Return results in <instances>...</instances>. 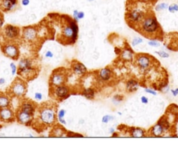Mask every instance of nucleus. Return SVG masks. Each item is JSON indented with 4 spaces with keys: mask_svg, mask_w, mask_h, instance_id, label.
I'll list each match as a JSON object with an SVG mask.
<instances>
[{
    "mask_svg": "<svg viewBox=\"0 0 178 160\" xmlns=\"http://www.w3.org/2000/svg\"><path fill=\"white\" fill-rule=\"evenodd\" d=\"M58 105L52 101H47L38 105L31 127L38 133L52 127L57 120Z\"/></svg>",
    "mask_w": 178,
    "mask_h": 160,
    "instance_id": "nucleus-1",
    "label": "nucleus"
},
{
    "mask_svg": "<svg viewBox=\"0 0 178 160\" xmlns=\"http://www.w3.org/2000/svg\"><path fill=\"white\" fill-rule=\"evenodd\" d=\"M57 41L63 45H73L78 36L79 28L75 20L66 15L60 16Z\"/></svg>",
    "mask_w": 178,
    "mask_h": 160,
    "instance_id": "nucleus-2",
    "label": "nucleus"
},
{
    "mask_svg": "<svg viewBox=\"0 0 178 160\" xmlns=\"http://www.w3.org/2000/svg\"><path fill=\"white\" fill-rule=\"evenodd\" d=\"M136 29L149 38H157L162 32L155 14L150 11L148 12Z\"/></svg>",
    "mask_w": 178,
    "mask_h": 160,
    "instance_id": "nucleus-3",
    "label": "nucleus"
},
{
    "mask_svg": "<svg viewBox=\"0 0 178 160\" xmlns=\"http://www.w3.org/2000/svg\"><path fill=\"white\" fill-rule=\"evenodd\" d=\"M17 73L21 78L29 82L38 77L40 73V68L34 59L24 57L20 60Z\"/></svg>",
    "mask_w": 178,
    "mask_h": 160,
    "instance_id": "nucleus-4",
    "label": "nucleus"
},
{
    "mask_svg": "<svg viewBox=\"0 0 178 160\" xmlns=\"http://www.w3.org/2000/svg\"><path fill=\"white\" fill-rule=\"evenodd\" d=\"M27 89H28V84L27 81L20 77H17L10 85L6 93L12 98H16L21 99L26 95Z\"/></svg>",
    "mask_w": 178,
    "mask_h": 160,
    "instance_id": "nucleus-5",
    "label": "nucleus"
},
{
    "mask_svg": "<svg viewBox=\"0 0 178 160\" xmlns=\"http://www.w3.org/2000/svg\"><path fill=\"white\" fill-rule=\"evenodd\" d=\"M70 70L61 67L54 70L49 79V87H59L66 84L70 76Z\"/></svg>",
    "mask_w": 178,
    "mask_h": 160,
    "instance_id": "nucleus-6",
    "label": "nucleus"
},
{
    "mask_svg": "<svg viewBox=\"0 0 178 160\" xmlns=\"http://www.w3.org/2000/svg\"><path fill=\"white\" fill-rule=\"evenodd\" d=\"M147 13L148 12H145L144 10L138 8V6H134L132 8L129 7L128 12L126 13V20L130 27L136 29Z\"/></svg>",
    "mask_w": 178,
    "mask_h": 160,
    "instance_id": "nucleus-7",
    "label": "nucleus"
},
{
    "mask_svg": "<svg viewBox=\"0 0 178 160\" xmlns=\"http://www.w3.org/2000/svg\"><path fill=\"white\" fill-rule=\"evenodd\" d=\"M49 97L52 99L58 101V102H61L70 97L71 89L68 85L64 84L59 86V87H49Z\"/></svg>",
    "mask_w": 178,
    "mask_h": 160,
    "instance_id": "nucleus-8",
    "label": "nucleus"
},
{
    "mask_svg": "<svg viewBox=\"0 0 178 160\" xmlns=\"http://www.w3.org/2000/svg\"><path fill=\"white\" fill-rule=\"evenodd\" d=\"M22 39L24 43L34 44L40 39V30L38 27L29 26L24 27L22 31Z\"/></svg>",
    "mask_w": 178,
    "mask_h": 160,
    "instance_id": "nucleus-9",
    "label": "nucleus"
},
{
    "mask_svg": "<svg viewBox=\"0 0 178 160\" xmlns=\"http://www.w3.org/2000/svg\"><path fill=\"white\" fill-rule=\"evenodd\" d=\"M2 51L5 56L13 60H18L20 57L19 47L14 42L5 43L2 46Z\"/></svg>",
    "mask_w": 178,
    "mask_h": 160,
    "instance_id": "nucleus-10",
    "label": "nucleus"
},
{
    "mask_svg": "<svg viewBox=\"0 0 178 160\" xmlns=\"http://www.w3.org/2000/svg\"><path fill=\"white\" fill-rule=\"evenodd\" d=\"M3 36L6 43L16 41L20 36V29L12 24H7L3 29Z\"/></svg>",
    "mask_w": 178,
    "mask_h": 160,
    "instance_id": "nucleus-11",
    "label": "nucleus"
},
{
    "mask_svg": "<svg viewBox=\"0 0 178 160\" xmlns=\"http://www.w3.org/2000/svg\"><path fill=\"white\" fill-rule=\"evenodd\" d=\"M20 103L18 107V109H20L28 114L35 116V113L37 107H38V104L36 103L34 101L27 99V98H21Z\"/></svg>",
    "mask_w": 178,
    "mask_h": 160,
    "instance_id": "nucleus-12",
    "label": "nucleus"
},
{
    "mask_svg": "<svg viewBox=\"0 0 178 160\" xmlns=\"http://www.w3.org/2000/svg\"><path fill=\"white\" fill-rule=\"evenodd\" d=\"M16 120L22 125L31 126L34 119V116L17 109L16 111Z\"/></svg>",
    "mask_w": 178,
    "mask_h": 160,
    "instance_id": "nucleus-13",
    "label": "nucleus"
},
{
    "mask_svg": "<svg viewBox=\"0 0 178 160\" xmlns=\"http://www.w3.org/2000/svg\"><path fill=\"white\" fill-rule=\"evenodd\" d=\"M0 120L4 123H10L16 120V112H13L11 107L0 109Z\"/></svg>",
    "mask_w": 178,
    "mask_h": 160,
    "instance_id": "nucleus-14",
    "label": "nucleus"
},
{
    "mask_svg": "<svg viewBox=\"0 0 178 160\" xmlns=\"http://www.w3.org/2000/svg\"><path fill=\"white\" fill-rule=\"evenodd\" d=\"M70 70L77 77H84L88 72L86 66L83 63L77 60L71 61Z\"/></svg>",
    "mask_w": 178,
    "mask_h": 160,
    "instance_id": "nucleus-15",
    "label": "nucleus"
},
{
    "mask_svg": "<svg viewBox=\"0 0 178 160\" xmlns=\"http://www.w3.org/2000/svg\"><path fill=\"white\" fill-rule=\"evenodd\" d=\"M151 59L149 56L143 55H138L137 56V63L139 67L143 70H146L151 65Z\"/></svg>",
    "mask_w": 178,
    "mask_h": 160,
    "instance_id": "nucleus-16",
    "label": "nucleus"
},
{
    "mask_svg": "<svg viewBox=\"0 0 178 160\" xmlns=\"http://www.w3.org/2000/svg\"><path fill=\"white\" fill-rule=\"evenodd\" d=\"M68 132L66 131V130L62 126V125L56 123L52 126V129L51 130L49 137H62L64 136L67 137Z\"/></svg>",
    "mask_w": 178,
    "mask_h": 160,
    "instance_id": "nucleus-17",
    "label": "nucleus"
},
{
    "mask_svg": "<svg viewBox=\"0 0 178 160\" xmlns=\"http://www.w3.org/2000/svg\"><path fill=\"white\" fill-rule=\"evenodd\" d=\"M18 0H0V9L4 12L11 11L16 9Z\"/></svg>",
    "mask_w": 178,
    "mask_h": 160,
    "instance_id": "nucleus-18",
    "label": "nucleus"
},
{
    "mask_svg": "<svg viewBox=\"0 0 178 160\" xmlns=\"http://www.w3.org/2000/svg\"><path fill=\"white\" fill-rule=\"evenodd\" d=\"M98 77L102 82H108L112 77V71L109 68H105L98 71Z\"/></svg>",
    "mask_w": 178,
    "mask_h": 160,
    "instance_id": "nucleus-19",
    "label": "nucleus"
},
{
    "mask_svg": "<svg viewBox=\"0 0 178 160\" xmlns=\"http://www.w3.org/2000/svg\"><path fill=\"white\" fill-rule=\"evenodd\" d=\"M12 98L7 93L0 92V109L11 107Z\"/></svg>",
    "mask_w": 178,
    "mask_h": 160,
    "instance_id": "nucleus-20",
    "label": "nucleus"
},
{
    "mask_svg": "<svg viewBox=\"0 0 178 160\" xmlns=\"http://www.w3.org/2000/svg\"><path fill=\"white\" fill-rule=\"evenodd\" d=\"M120 55L122 59L125 61H131L133 59V52L130 48H125L123 51H121Z\"/></svg>",
    "mask_w": 178,
    "mask_h": 160,
    "instance_id": "nucleus-21",
    "label": "nucleus"
},
{
    "mask_svg": "<svg viewBox=\"0 0 178 160\" xmlns=\"http://www.w3.org/2000/svg\"><path fill=\"white\" fill-rule=\"evenodd\" d=\"M164 132V129L163 128L162 125H160L159 123H157V125H155V126H153L151 130L152 134L155 137L162 136Z\"/></svg>",
    "mask_w": 178,
    "mask_h": 160,
    "instance_id": "nucleus-22",
    "label": "nucleus"
},
{
    "mask_svg": "<svg viewBox=\"0 0 178 160\" xmlns=\"http://www.w3.org/2000/svg\"><path fill=\"white\" fill-rule=\"evenodd\" d=\"M81 94H82L85 98H87L88 100H92L95 97V90L92 88H85V89L83 90V91L81 92Z\"/></svg>",
    "mask_w": 178,
    "mask_h": 160,
    "instance_id": "nucleus-23",
    "label": "nucleus"
},
{
    "mask_svg": "<svg viewBox=\"0 0 178 160\" xmlns=\"http://www.w3.org/2000/svg\"><path fill=\"white\" fill-rule=\"evenodd\" d=\"M130 133L131 136L134 138L143 137L145 135V131L141 128H132Z\"/></svg>",
    "mask_w": 178,
    "mask_h": 160,
    "instance_id": "nucleus-24",
    "label": "nucleus"
},
{
    "mask_svg": "<svg viewBox=\"0 0 178 160\" xmlns=\"http://www.w3.org/2000/svg\"><path fill=\"white\" fill-rule=\"evenodd\" d=\"M138 86V82L132 80L128 81L127 85H126V88H127V90L129 92H134L137 89Z\"/></svg>",
    "mask_w": 178,
    "mask_h": 160,
    "instance_id": "nucleus-25",
    "label": "nucleus"
},
{
    "mask_svg": "<svg viewBox=\"0 0 178 160\" xmlns=\"http://www.w3.org/2000/svg\"><path fill=\"white\" fill-rule=\"evenodd\" d=\"M157 123H159L160 125H162L163 128L164 129V130H169L170 128V123L168 120V119H166V116L162 117V119L159 120V122H158Z\"/></svg>",
    "mask_w": 178,
    "mask_h": 160,
    "instance_id": "nucleus-26",
    "label": "nucleus"
},
{
    "mask_svg": "<svg viewBox=\"0 0 178 160\" xmlns=\"http://www.w3.org/2000/svg\"><path fill=\"white\" fill-rule=\"evenodd\" d=\"M65 115H66V111L64 109H61L58 112V114H57V118H58V120L59 121V123L63 125L66 124V120L65 119H64V116H65Z\"/></svg>",
    "mask_w": 178,
    "mask_h": 160,
    "instance_id": "nucleus-27",
    "label": "nucleus"
},
{
    "mask_svg": "<svg viewBox=\"0 0 178 160\" xmlns=\"http://www.w3.org/2000/svg\"><path fill=\"white\" fill-rule=\"evenodd\" d=\"M169 8V4L166 3H161L155 6V10L157 11H163V10H166Z\"/></svg>",
    "mask_w": 178,
    "mask_h": 160,
    "instance_id": "nucleus-28",
    "label": "nucleus"
},
{
    "mask_svg": "<svg viewBox=\"0 0 178 160\" xmlns=\"http://www.w3.org/2000/svg\"><path fill=\"white\" fill-rule=\"evenodd\" d=\"M169 11L170 12V13H175V12L178 11V5L176 4H173L169 6Z\"/></svg>",
    "mask_w": 178,
    "mask_h": 160,
    "instance_id": "nucleus-29",
    "label": "nucleus"
},
{
    "mask_svg": "<svg viewBox=\"0 0 178 160\" xmlns=\"http://www.w3.org/2000/svg\"><path fill=\"white\" fill-rule=\"evenodd\" d=\"M123 97L120 95H117L114 96V97H113V102L116 103V104L120 102L121 101H123Z\"/></svg>",
    "mask_w": 178,
    "mask_h": 160,
    "instance_id": "nucleus-30",
    "label": "nucleus"
},
{
    "mask_svg": "<svg viewBox=\"0 0 178 160\" xmlns=\"http://www.w3.org/2000/svg\"><path fill=\"white\" fill-rule=\"evenodd\" d=\"M142 42H143V39L142 38H138V37H137V38H134V40L132 41V45L133 46H136V45H138V44L141 43Z\"/></svg>",
    "mask_w": 178,
    "mask_h": 160,
    "instance_id": "nucleus-31",
    "label": "nucleus"
},
{
    "mask_svg": "<svg viewBox=\"0 0 178 160\" xmlns=\"http://www.w3.org/2000/svg\"><path fill=\"white\" fill-rule=\"evenodd\" d=\"M155 53H157L158 55L162 58H168L169 56V55L166 52H165L164 51H159V52H155Z\"/></svg>",
    "mask_w": 178,
    "mask_h": 160,
    "instance_id": "nucleus-32",
    "label": "nucleus"
},
{
    "mask_svg": "<svg viewBox=\"0 0 178 160\" xmlns=\"http://www.w3.org/2000/svg\"><path fill=\"white\" fill-rule=\"evenodd\" d=\"M113 117L111 116H105L102 118V122L105 123H107L109 121H110L111 120H113Z\"/></svg>",
    "mask_w": 178,
    "mask_h": 160,
    "instance_id": "nucleus-33",
    "label": "nucleus"
},
{
    "mask_svg": "<svg viewBox=\"0 0 178 160\" xmlns=\"http://www.w3.org/2000/svg\"><path fill=\"white\" fill-rule=\"evenodd\" d=\"M148 45L152 47H159L160 43L156 41H150L148 42Z\"/></svg>",
    "mask_w": 178,
    "mask_h": 160,
    "instance_id": "nucleus-34",
    "label": "nucleus"
},
{
    "mask_svg": "<svg viewBox=\"0 0 178 160\" xmlns=\"http://www.w3.org/2000/svg\"><path fill=\"white\" fill-rule=\"evenodd\" d=\"M11 68L12 70V75H16V73L17 71H18V68H17L16 66L15 65L14 63H11Z\"/></svg>",
    "mask_w": 178,
    "mask_h": 160,
    "instance_id": "nucleus-35",
    "label": "nucleus"
},
{
    "mask_svg": "<svg viewBox=\"0 0 178 160\" xmlns=\"http://www.w3.org/2000/svg\"><path fill=\"white\" fill-rule=\"evenodd\" d=\"M78 13H79V11H77V10H75V11H73V19L75 20L77 23L80 20L78 18Z\"/></svg>",
    "mask_w": 178,
    "mask_h": 160,
    "instance_id": "nucleus-36",
    "label": "nucleus"
},
{
    "mask_svg": "<svg viewBox=\"0 0 178 160\" xmlns=\"http://www.w3.org/2000/svg\"><path fill=\"white\" fill-rule=\"evenodd\" d=\"M34 98L37 100H41L43 98V95L41 93H36L35 95H34Z\"/></svg>",
    "mask_w": 178,
    "mask_h": 160,
    "instance_id": "nucleus-37",
    "label": "nucleus"
},
{
    "mask_svg": "<svg viewBox=\"0 0 178 160\" xmlns=\"http://www.w3.org/2000/svg\"><path fill=\"white\" fill-rule=\"evenodd\" d=\"M4 23V16L3 15L2 13H0V29L2 28V27H3V24Z\"/></svg>",
    "mask_w": 178,
    "mask_h": 160,
    "instance_id": "nucleus-38",
    "label": "nucleus"
},
{
    "mask_svg": "<svg viewBox=\"0 0 178 160\" xmlns=\"http://www.w3.org/2000/svg\"><path fill=\"white\" fill-rule=\"evenodd\" d=\"M53 56H54L53 53L51 51L48 50V51L46 52V53H45V57H47V58H52Z\"/></svg>",
    "mask_w": 178,
    "mask_h": 160,
    "instance_id": "nucleus-39",
    "label": "nucleus"
},
{
    "mask_svg": "<svg viewBox=\"0 0 178 160\" xmlns=\"http://www.w3.org/2000/svg\"><path fill=\"white\" fill-rule=\"evenodd\" d=\"M84 16H85L84 12L79 11V13H78V18H79V20L83 19L84 18Z\"/></svg>",
    "mask_w": 178,
    "mask_h": 160,
    "instance_id": "nucleus-40",
    "label": "nucleus"
},
{
    "mask_svg": "<svg viewBox=\"0 0 178 160\" xmlns=\"http://www.w3.org/2000/svg\"><path fill=\"white\" fill-rule=\"evenodd\" d=\"M29 3H30V0H22V4L24 6H28Z\"/></svg>",
    "mask_w": 178,
    "mask_h": 160,
    "instance_id": "nucleus-41",
    "label": "nucleus"
},
{
    "mask_svg": "<svg viewBox=\"0 0 178 160\" xmlns=\"http://www.w3.org/2000/svg\"><path fill=\"white\" fill-rule=\"evenodd\" d=\"M141 102L143 103V104H147L148 102V100L146 97H145V96H143L141 98Z\"/></svg>",
    "mask_w": 178,
    "mask_h": 160,
    "instance_id": "nucleus-42",
    "label": "nucleus"
},
{
    "mask_svg": "<svg viewBox=\"0 0 178 160\" xmlns=\"http://www.w3.org/2000/svg\"><path fill=\"white\" fill-rule=\"evenodd\" d=\"M145 91L148 93H150V94L154 95H156V94H157L155 91H152L151 89H145Z\"/></svg>",
    "mask_w": 178,
    "mask_h": 160,
    "instance_id": "nucleus-43",
    "label": "nucleus"
},
{
    "mask_svg": "<svg viewBox=\"0 0 178 160\" xmlns=\"http://www.w3.org/2000/svg\"><path fill=\"white\" fill-rule=\"evenodd\" d=\"M137 1L141 2V3H143V4H150V0H137Z\"/></svg>",
    "mask_w": 178,
    "mask_h": 160,
    "instance_id": "nucleus-44",
    "label": "nucleus"
},
{
    "mask_svg": "<svg viewBox=\"0 0 178 160\" xmlns=\"http://www.w3.org/2000/svg\"><path fill=\"white\" fill-rule=\"evenodd\" d=\"M5 82H6V80H5L4 78H3V77L0 78V86L4 84Z\"/></svg>",
    "mask_w": 178,
    "mask_h": 160,
    "instance_id": "nucleus-45",
    "label": "nucleus"
},
{
    "mask_svg": "<svg viewBox=\"0 0 178 160\" xmlns=\"http://www.w3.org/2000/svg\"><path fill=\"white\" fill-rule=\"evenodd\" d=\"M172 93L174 96L177 95H178V88H177L176 90H172Z\"/></svg>",
    "mask_w": 178,
    "mask_h": 160,
    "instance_id": "nucleus-46",
    "label": "nucleus"
},
{
    "mask_svg": "<svg viewBox=\"0 0 178 160\" xmlns=\"http://www.w3.org/2000/svg\"><path fill=\"white\" fill-rule=\"evenodd\" d=\"M157 1H158V0H150V4H155L156 2H157Z\"/></svg>",
    "mask_w": 178,
    "mask_h": 160,
    "instance_id": "nucleus-47",
    "label": "nucleus"
},
{
    "mask_svg": "<svg viewBox=\"0 0 178 160\" xmlns=\"http://www.w3.org/2000/svg\"><path fill=\"white\" fill-rule=\"evenodd\" d=\"M2 123H4L2 122L1 120H0V129H1V128L3 127V125H2Z\"/></svg>",
    "mask_w": 178,
    "mask_h": 160,
    "instance_id": "nucleus-48",
    "label": "nucleus"
},
{
    "mask_svg": "<svg viewBox=\"0 0 178 160\" xmlns=\"http://www.w3.org/2000/svg\"><path fill=\"white\" fill-rule=\"evenodd\" d=\"M110 132L111 133H113V132H114V130H113V128H111V129H110Z\"/></svg>",
    "mask_w": 178,
    "mask_h": 160,
    "instance_id": "nucleus-49",
    "label": "nucleus"
},
{
    "mask_svg": "<svg viewBox=\"0 0 178 160\" xmlns=\"http://www.w3.org/2000/svg\"><path fill=\"white\" fill-rule=\"evenodd\" d=\"M88 2H93V1H94V0H88Z\"/></svg>",
    "mask_w": 178,
    "mask_h": 160,
    "instance_id": "nucleus-50",
    "label": "nucleus"
}]
</instances>
